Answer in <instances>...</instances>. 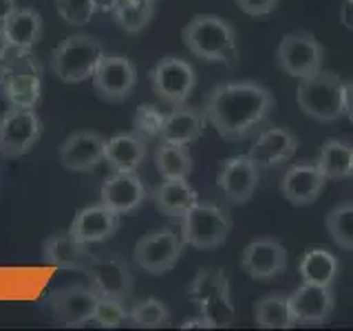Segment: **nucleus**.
I'll return each instance as SVG.
<instances>
[{
	"label": "nucleus",
	"mask_w": 353,
	"mask_h": 331,
	"mask_svg": "<svg viewBox=\"0 0 353 331\" xmlns=\"http://www.w3.org/2000/svg\"><path fill=\"white\" fill-rule=\"evenodd\" d=\"M327 177L316 163H294L287 168L281 181V192L292 205H312L325 190Z\"/></svg>",
	"instance_id": "nucleus-21"
},
{
	"label": "nucleus",
	"mask_w": 353,
	"mask_h": 331,
	"mask_svg": "<svg viewBox=\"0 0 353 331\" xmlns=\"http://www.w3.org/2000/svg\"><path fill=\"white\" fill-rule=\"evenodd\" d=\"M327 232L338 248L353 252V203H340L329 210Z\"/></svg>",
	"instance_id": "nucleus-33"
},
{
	"label": "nucleus",
	"mask_w": 353,
	"mask_h": 331,
	"mask_svg": "<svg viewBox=\"0 0 353 331\" xmlns=\"http://www.w3.org/2000/svg\"><path fill=\"white\" fill-rule=\"evenodd\" d=\"M152 201L165 217L181 219L188 210L199 203V192L188 179H163L152 192Z\"/></svg>",
	"instance_id": "nucleus-26"
},
{
	"label": "nucleus",
	"mask_w": 353,
	"mask_h": 331,
	"mask_svg": "<svg viewBox=\"0 0 353 331\" xmlns=\"http://www.w3.org/2000/svg\"><path fill=\"white\" fill-rule=\"evenodd\" d=\"M128 325L139 329H159L165 327L170 320V312L157 298H146V301L137 303L128 312Z\"/></svg>",
	"instance_id": "nucleus-34"
},
{
	"label": "nucleus",
	"mask_w": 353,
	"mask_h": 331,
	"mask_svg": "<svg viewBox=\"0 0 353 331\" xmlns=\"http://www.w3.org/2000/svg\"><path fill=\"white\" fill-rule=\"evenodd\" d=\"M11 51V42L7 38V33L3 31V27H0V62H3L7 58V53Z\"/></svg>",
	"instance_id": "nucleus-43"
},
{
	"label": "nucleus",
	"mask_w": 353,
	"mask_h": 331,
	"mask_svg": "<svg viewBox=\"0 0 353 331\" xmlns=\"http://www.w3.org/2000/svg\"><path fill=\"white\" fill-rule=\"evenodd\" d=\"M254 320L261 329H292L296 327L290 296L285 294H268L254 307Z\"/></svg>",
	"instance_id": "nucleus-31"
},
{
	"label": "nucleus",
	"mask_w": 353,
	"mask_h": 331,
	"mask_svg": "<svg viewBox=\"0 0 353 331\" xmlns=\"http://www.w3.org/2000/svg\"><path fill=\"white\" fill-rule=\"evenodd\" d=\"M154 14V0H119L113 9V16L117 25L128 33L143 31L152 20Z\"/></svg>",
	"instance_id": "nucleus-32"
},
{
	"label": "nucleus",
	"mask_w": 353,
	"mask_h": 331,
	"mask_svg": "<svg viewBox=\"0 0 353 331\" xmlns=\"http://www.w3.org/2000/svg\"><path fill=\"white\" fill-rule=\"evenodd\" d=\"M163 113L152 104H143L137 108L135 119H132V126H135V132L143 139L150 137H159L161 126H163Z\"/></svg>",
	"instance_id": "nucleus-37"
},
{
	"label": "nucleus",
	"mask_w": 353,
	"mask_h": 331,
	"mask_svg": "<svg viewBox=\"0 0 353 331\" xmlns=\"http://www.w3.org/2000/svg\"><path fill=\"white\" fill-rule=\"evenodd\" d=\"M93 86L97 95L110 104L124 102L137 86V69L126 55H104L93 73Z\"/></svg>",
	"instance_id": "nucleus-12"
},
{
	"label": "nucleus",
	"mask_w": 353,
	"mask_h": 331,
	"mask_svg": "<svg viewBox=\"0 0 353 331\" xmlns=\"http://www.w3.org/2000/svg\"><path fill=\"white\" fill-rule=\"evenodd\" d=\"M241 268L254 281H276L287 272V250L276 239H256L243 250Z\"/></svg>",
	"instance_id": "nucleus-16"
},
{
	"label": "nucleus",
	"mask_w": 353,
	"mask_h": 331,
	"mask_svg": "<svg viewBox=\"0 0 353 331\" xmlns=\"http://www.w3.org/2000/svg\"><path fill=\"white\" fill-rule=\"evenodd\" d=\"M106 137L95 130H75L62 141L60 163L73 172H91L104 161Z\"/></svg>",
	"instance_id": "nucleus-17"
},
{
	"label": "nucleus",
	"mask_w": 353,
	"mask_h": 331,
	"mask_svg": "<svg viewBox=\"0 0 353 331\" xmlns=\"http://www.w3.org/2000/svg\"><path fill=\"white\" fill-rule=\"evenodd\" d=\"M259 174H261V168L248 157V154H236V157L225 159L223 166H221L216 185L230 203L243 205L254 197V192H256Z\"/></svg>",
	"instance_id": "nucleus-15"
},
{
	"label": "nucleus",
	"mask_w": 353,
	"mask_h": 331,
	"mask_svg": "<svg viewBox=\"0 0 353 331\" xmlns=\"http://www.w3.org/2000/svg\"><path fill=\"white\" fill-rule=\"evenodd\" d=\"M338 270H340V263L336 259V254L325 248H309L305 252V257L301 259V265H298L301 281L316 283V285H329V287H334L338 279Z\"/></svg>",
	"instance_id": "nucleus-28"
},
{
	"label": "nucleus",
	"mask_w": 353,
	"mask_h": 331,
	"mask_svg": "<svg viewBox=\"0 0 353 331\" xmlns=\"http://www.w3.org/2000/svg\"><path fill=\"white\" fill-rule=\"evenodd\" d=\"M104 58V49L93 36L75 33L64 38L51 53V71L58 80L66 84H77L91 80L99 60Z\"/></svg>",
	"instance_id": "nucleus-6"
},
{
	"label": "nucleus",
	"mask_w": 353,
	"mask_h": 331,
	"mask_svg": "<svg viewBox=\"0 0 353 331\" xmlns=\"http://www.w3.org/2000/svg\"><path fill=\"white\" fill-rule=\"evenodd\" d=\"M296 102L305 115L331 124L345 115V82L334 71H318L298 82Z\"/></svg>",
	"instance_id": "nucleus-4"
},
{
	"label": "nucleus",
	"mask_w": 353,
	"mask_h": 331,
	"mask_svg": "<svg viewBox=\"0 0 353 331\" xmlns=\"http://www.w3.org/2000/svg\"><path fill=\"white\" fill-rule=\"evenodd\" d=\"M40 64L31 49H14L0 62V93L9 106L36 108L40 102Z\"/></svg>",
	"instance_id": "nucleus-3"
},
{
	"label": "nucleus",
	"mask_w": 353,
	"mask_h": 331,
	"mask_svg": "<svg viewBox=\"0 0 353 331\" xmlns=\"http://www.w3.org/2000/svg\"><path fill=\"white\" fill-rule=\"evenodd\" d=\"M91 287L99 294V298H117L124 301L132 290V276L126 261L121 259H95L91 268L86 270Z\"/></svg>",
	"instance_id": "nucleus-22"
},
{
	"label": "nucleus",
	"mask_w": 353,
	"mask_h": 331,
	"mask_svg": "<svg viewBox=\"0 0 353 331\" xmlns=\"http://www.w3.org/2000/svg\"><path fill=\"white\" fill-rule=\"evenodd\" d=\"M185 243L181 234H176L170 228H161V230H152L148 234H143L137 245H135V263L143 272L161 276L168 274L176 261L181 259Z\"/></svg>",
	"instance_id": "nucleus-10"
},
{
	"label": "nucleus",
	"mask_w": 353,
	"mask_h": 331,
	"mask_svg": "<svg viewBox=\"0 0 353 331\" xmlns=\"http://www.w3.org/2000/svg\"><path fill=\"white\" fill-rule=\"evenodd\" d=\"M102 203L121 214L135 212L146 201V185L135 170H110L102 183Z\"/></svg>",
	"instance_id": "nucleus-18"
},
{
	"label": "nucleus",
	"mask_w": 353,
	"mask_h": 331,
	"mask_svg": "<svg viewBox=\"0 0 353 331\" xmlns=\"http://www.w3.org/2000/svg\"><path fill=\"white\" fill-rule=\"evenodd\" d=\"M290 307L296 325H307V327L325 325L334 316L336 309L334 287L303 281L290 294Z\"/></svg>",
	"instance_id": "nucleus-13"
},
{
	"label": "nucleus",
	"mask_w": 353,
	"mask_h": 331,
	"mask_svg": "<svg viewBox=\"0 0 353 331\" xmlns=\"http://www.w3.org/2000/svg\"><path fill=\"white\" fill-rule=\"evenodd\" d=\"M42 259L47 265H51V268L86 272L97 257L88 250L86 243L77 241L71 232H58V234H53L44 241Z\"/></svg>",
	"instance_id": "nucleus-20"
},
{
	"label": "nucleus",
	"mask_w": 353,
	"mask_h": 331,
	"mask_svg": "<svg viewBox=\"0 0 353 331\" xmlns=\"http://www.w3.org/2000/svg\"><path fill=\"white\" fill-rule=\"evenodd\" d=\"M351 177H353V161H351Z\"/></svg>",
	"instance_id": "nucleus-45"
},
{
	"label": "nucleus",
	"mask_w": 353,
	"mask_h": 331,
	"mask_svg": "<svg viewBox=\"0 0 353 331\" xmlns=\"http://www.w3.org/2000/svg\"><path fill=\"white\" fill-rule=\"evenodd\" d=\"M236 7L252 18H263L270 16L272 11L279 7V0H234Z\"/></svg>",
	"instance_id": "nucleus-38"
},
{
	"label": "nucleus",
	"mask_w": 353,
	"mask_h": 331,
	"mask_svg": "<svg viewBox=\"0 0 353 331\" xmlns=\"http://www.w3.org/2000/svg\"><path fill=\"white\" fill-rule=\"evenodd\" d=\"M272 110L274 95L270 88L256 82H225L208 93L203 115L223 139L243 141L256 135Z\"/></svg>",
	"instance_id": "nucleus-1"
},
{
	"label": "nucleus",
	"mask_w": 353,
	"mask_h": 331,
	"mask_svg": "<svg viewBox=\"0 0 353 331\" xmlns=\"http://www.w3.org/2000/svg\"><path fill=\"white\" fill-rule=\"evenodd\" d=\"M16 9V0H0V22Z\"/></svg>",
	"instance_id": "nucleus-44"
},
{
	"label": "nucleus",
	"mask_w": 353,
	"mask_h": 331,
	"mask_svg": "<svg viewBox=\"0 0 353 331\" xmlns=\"http://www.w3.org/2000/svg\"><path fill=\"white\" fill-rule=\"evenodd\" d=\"M205 130V115L192 106H172V110L163 117V126L159 132L161 141L168 143H188L196 141Z\"/></svg>",
	"instance_id": "nucleus-24"
},
{
	"label": "nucleus",
	"mask_w": 353,
	"mask_h": 331,
	"mask_svg": "<svg viewBox=\"0 0 353 331\" xmlns=\"http://www.w3.org/2000/svg\"><path fill=\"white\" fill-rule=\"evenodd\" d=\"M97 303L99 294L86 285L60 287L51 294L53 316L64 327H84L86 323H93Z\"/></svg>",
	"instance_id": "nucleus-14"
},
{
	"label": "nucleus",
	"mask_w": 353,
	"mask_h": 331,
	"mask_svg": "<svg viewBox=\"0 0 353 331\" xmlns=\"http://www.w3.org/2000/svg\"><path fill=\"white\" fill-rule=\"evenodd\" d=\"M181 329H214V327L203 314H199V316H192V318H185L181 323Z\"/></svg>",
	"instance_id": "nucleus-39"
},
{
	"label": "nucleus",
	"mask_w": 353,
	"mask_h": 331,
	"mask_svg": "<svg viewBox=\"0 0 353 331\" xmlns=\"http://www.w3.org/2000/svg\"><path fill=\"white\" fill-rule=\"evenodd\" d=\"M279 69L296 80H303L318 71H323L325 49L309 31H292L283 36L279 51H276Z\"/></svg>",
	"instance_id": "nucleus-8"
},
{
	"label": "nucleus",
	"mask_w": 353,
	"mask_h": 331,
	"mask_svg": "<svg viewBox=\"0 0 353 331\" xmlns=\"http://www.w3.org/2000/svg\"><path fill=\"white\" fill-rule=\"evenodd\" d=\"M119 0H93L95 11H102V14H113V9L117 7Z\"/></svg>",
	"instance_id": "nucleus-42"
},
{
	"label": "nucleus",
	"mask_w": 353,
	"mask_h": 331,
	"mask_svg": "<svg viewBox=\"0 0 353 331\" xmlns=\"http://www.w3.org/2000/svg\"><path fill=\"white\" fill-rule=\"evenodd\" d=\"M188 298L199 307L212 327L234 325V305L230 296V281L225 272L214 265H205L196 272L192 283L188 285Z\"/></svg>",
	"instance_id": "nucleus-5"
},
{
	"label": "nucleus",
	"mask_w": 353,
	"mask_h": 331,
	"mask_svg": "<svg viewBox=\"0 0 353 331\" xmlns=\"http://www.w3.org/2000/svg\"><path fill=\"white\" fill-rule=\"evenodd\" d=\"M128 318V312L124 307V301H117V298H99L93 323L97 327L104 329H115L119 325H124Z\"/></svg>",
	"instance_id": "nucleus-36"
},
{
	"label": "nucleus",
	"mask_w": 353,
	"mask_h": 331,
	"mask_svg": "<svg viewBox=\"0 0 353 331\" xmlns=\"http://www.w3.org/2000/svg\"><path fill=\"white\" fill-rule=\"evenodd\" d=\"M351 161H353V146L340 139H329L320 148L316 166L327 177V181H340L351 177Z\"/></svg>",
	"instance_id": "nucleus-29"
},
{
	"label": "nucleus",
	"mask_w": 353,
	"mask_h": 331,
	"mask_svg": "<svg viewBox=\"0 0 353 331\" xmlns=\"http://www.w3.org/2000/svg\"><path fill=\"white\" fill-rule=\"evenodd\" d=\"M345 115L353 124V82H345Z\"/></svg>",
	"instance_id": "nucleus-41"
},
{
	"label": "nucleus",
	"mask_w": 353,
	"mask_h": 331,
	"mask_svg": "<svg viewBox=\"0 0 353 331\" xmlns=\"http://www.w3.org/2000/svg\"><path fill=\"white\" fill-rule=\"evenodd\" d=\"M117 228H119V214L115 210H110L108 205L97 203V205L82 208L80 212L75 214L69 232L77 241L91 245V243L108 241L117 232Z\"/></svg>",
	"instance_id": "nucleus-23"
},
{
	"label": "nucleus",
	"mask_w": 353,
	"mask_h": 331,
	"mask_svg": "<svg viewBox=\"0 0 353 331\" xmlns=\"http://www.w3.org/2000/svg\"><path fill=\"white\" fill-rule=\"evenodd\" d=\"M154 166L163 179H188L192 174L194 161L183 143L161 141V146L154 152Z\"/></svg>",
	"instance_id": "nucleus-30"
},
{
	"label": "nucleus",
	"mask_w": 353,
	"mask_h": 331,
	"mask_svg": "<svg viewBox=\"0 0 353 331\" xmlns=\"http://www.w3.org/2000/svg\"><path fill=\"white\" fill-rule=\"evenodd\" d=\"M340 22L345 25L349 31H353V0H342L340 7Z\"/></svg>",
	"instance_id": "nucleus-40"
},
{
	"label": "nucleus",
	"mask_w": 353,
	"mask_h": 331,
	"mask_svg": "<svg viewBox=\"0 0 353 331\" xmlns=\"http://www.w3.org/2000/svg\"><path fill=\"white\" fill-rule=\"evenodd\" d=\"M55 9H58L60 18L73 27L88 25L95 14L93 0H55Z\"/></svg>",
	"instance_id": "nucleus-35"
},
{
	"label": "nucleus",
	"mask_w": 353,
	"mask_h": 331,
	"mask_svg": "<svg viewBox=\"0 0 353 331\" xmlns=\"http://www.w3.org/2000/svg\"><path fill=\"white\" fill-rule=\"evenodd\" d=\"M152 91L163 104L168 106H181L188 102L196 86V71L194 66L176 55L159 60L150 71Z\"/></svg>",
	"instance_id": "nucleus-9"
},
{
	"label": "nucleus",
	"mask_w": 353,
	"mask_h": 331,
	"mask_svg": "<svg viewBox=\"0 0 353 331\" xmlns=\"http://www.w3.org/2000/svg\"><path fill=\"white\" fill-rule=\"evenodd\" d=\"M3 31L14 49H31L42 38V16L36 9L16 7L3 20Z\"/></svg>",
	"instance_id": "nucleus-27"
},
{
	"label": "nucleus",
	"mask_w": 353,
	"mask_h": 331,
	"mask_svg": "<svg viewBox=\"0 0 353 331\" xmlns=\"http://www.w3.org/2000/svg\"><path fill=\"white\" fill-rule=\"evenodd\" d=\"M181 38L194 58L234 66L239 60L236 31L225 18L212 14H196L183 27Z\"/></svg>",
	"instance_id": "nucleus-2"
},
{
	"label": "nucleus",
	"mask_w": 353,
	"mask_h": 331,
	"mask_svg": "<svg viewBox=\"0 0 353 331\" xmlns=\"http://www.w3.org/2000/svg\"><path fill=\"white\" fill-rule=\"evenodd\" d=\"M298 139L292 130L274 126L261 130L259 137L250 146L248 157L259 166V168H276L296 157Z\"/></svg>",
	"instance_id": "nucleus-19"
},
{
	"label": "nucleus",
	"mask_w": 353,
	"mask_h": 331,
	"mask_svg": "<svg viewBox=\"0 0 353 331\" xmlns=\"http://www.w3.org/2000/svg\"><path fill=\"white\" fill-rule=\"evenodd\" d=\"M146 159V139L137 132H119L106 139L104 161L110 170H137Z\"/></svg>",
	"instance_id": "nucleus-25"
},
{
	"label": "nucleus",
	"mask_w": 353,
	"mask_h": 331,
	"mask_svg": "<svg viewBox=\"0 0 353 331\" xmlns=\"http://www.w3.org/2000/svg\"><path fill=\"white\" fill-rule=\"evenodd\" d=\"M42 121L36 108L9 106L0 117V154L5 157H22L40 139Z\"/></svg>",
	"instance_id": "nucleus-11"
},
{
	"label": "nucleus",
	"mask_w": 353,
	"mask_h": 331,
	"mask_svg": "<svg viewBox=\"0 0 353 331\" xmlns=\"http://www.w3.org/2000/svg\"><path fill=\"white\" fill-rule=\"evenodd\" d=\"M179 221V234L183 243L196 250H212L223 245L232 232V217L228 214V210L214 203L199 201Z\"/></svg>",
	"instance_id": "nucleus-7"
}]
</instances>
